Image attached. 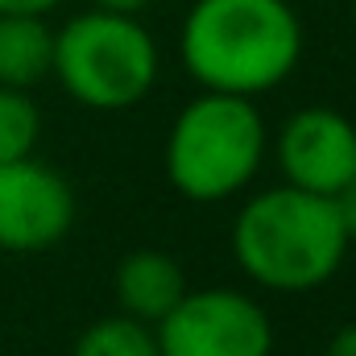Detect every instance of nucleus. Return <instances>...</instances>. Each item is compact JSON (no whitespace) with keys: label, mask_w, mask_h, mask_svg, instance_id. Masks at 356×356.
Masks as SVG:
<instances>
[{"label":"nucleus","mask_w":356,"mask_h":356,"mask_svg":"<svg viewBox=\"0 0 356 356\" xmlns=\"http://www.w3.org/2000/svg\"><path fill=\"white\" fill-rule=\"evenodd\" d=\"M178 50L203 91L257 99L302 63V21L286 0H195Z\"/></svg>","instance_id":"obj_1"},{"label":"nucleus","mask_w":356,"mask_h":356,"mask_svg":"<svg viewBox=\"0 0 356 356\" xmlns=\"http://www.w3.org/2000/svg\"><path fill=\"white\" fill-rule=\"evenodd\" d=\"M348 232L327 195L302 186H269L232 220V257L257 286L277 294H307L327 286L344 257Z\"/></svg>","instance_id":"obj_2"},{"label":"nucleus","mask_w":356,"mask_h":356,"mask_svg":"<svg viewBox=\"0 0 356 356\" xmlns=\"http://www.w3.org/2000/svg\"><path fill=\"white\" fill-rule=\"evenodd\" d=\"M266 145V120L249 95L199 91L166 133L162 166L182 199L224 203L257 178Z\"/></svg>","instance_id":"obj_3"},{"label":"nucleus","mask_w":356,"mask_h":356,"mask_svg":"<svg viewBox=\"0 0 356 356\" xmlns=\"http://www.w3.org/2000/svg\"><path fill=\"white\" fill-rule=\"evenodd\" d=\"M162 71L154 33L137 13L88 8L54 29V67L50 75L71 99L95 112H124L141 104Z\"/></svg>","instance_id":"obj_4"},{"label":"nucleus","mask_w":356,"mask_h":356,"mask_svg":"<svg viewBox=\"0 0 356 356\" xmlns=\"http://www.w3.org/2000/svg\"><path fill=\"white\" fill-rule=\"evenodd\" d=\"M162 356H273L269 311L232 286L186 290L154 323Z\"/></svg>","instance_id":"obj_5"},{"label":"nucleus","mask_w":356,"mask_h":356,"mask_svg":"<svg viewBox=\"0 0 356 356\" xmlns=\"http://www.w3.org/2000/svg\"><path fill=\"white\" fill-rule=\"evenodd\" d=\"M79 203L63 170L29 158L0 166V253H46L75 228Z\"/></svg>","instance_id":"obj_6"},{"label":"nucleus","mask_w":356,"mask_h":356,"mask_svg":"<svg viewBox=\"0 0 356 356\" xmlns=\"http://www.w3.org/2000/svg\"><path fill=\"white\" fill-rule=\"evenodd\" d=\"M277 166L282 182L332 199L356 170V124L327 104L298 108L277 133Z\"/></svg>","instance_id":"obj_7"},{"label":"nucleus","mask_w":356,"mask_h":356,"mask_svg":"<svg viewBox=\"0 0 356 356\" xmlns=\"http://www.w3.org/2000/svg\"><path fill=\"white\" fill-rule=\"evenodd\" d=\"M116 302L124 315L141 319V323H158L178 298L186 294V273L170 253L162 249H137L116 266Z\"/></svg>","instance_id":"obj_8"},{"label":"nucleus","mask_w":356,"mask_h":356,"mask_svg":"<svg viewBox=\"0 0 356 356\" xmlns=\"http://www.w3.org/2000/svg\"><path fill=\"white\" fill-rule=\"evenodd\" d=\"M54 67V29L42 13H0V88H38Z\"/></svg>","instance_id":"obj_9"},{"label":"nucleus","mask_w":356,"mask_h":356,"mask_svg":"<svg viewBox=\"0 0 356 356\" xmlns=\"http://www.w3.org/2000/svg\"><path fill=\"white\" fill-rule=\"evenodd\" d=\"M71 356H162V353H158L154 327L120 311V315H108V319L91 323L75 340Z\"/></svg>","instance_id":"obj_10"},{"label":"nucleus","mask_w":356,"mask_h":356,"mask_svg":"<svg viewBox=\"0 0 356 356\" xmlns=\"http://www.w3.org/2000/svg\"><path fill=\"white\" fill-rule=\"evenodd\" d=\"M42 141V112L21 88H0V166L29 158Z\"/></svg>","instance_id":"obj_11"},{"label":"nucleus","mask_w":356,"mask_h":356,"mask_svg":"<svg viewBox=\"0 0 356 356\" xmlns=\"http://www.w3.org/2000/svg\"><path fill=\"white\" fill-rule=\"evenodd\" d=\"M332 207H336V216H340V224H344L348 241H356V170H353V178L332 195Z\"/></svg>","instance_id":"obj_12"},{"label":"nucleus","mask_w":356,"mask_h":356,"mask_svg":"<svg viewBox=\"0 0 356 356\" xmlns=\"http://www.w3.org/2000/svg\"><path fill=\"white\" fill-rule=\"evenodd\" d=\"M323 356H356V323H348V327H340L332 340H327V348H323Z\"/></svg>","instance_id":"obj_13"},{"label":"nucleus","mask_w":356,"mask_h":356,"mask_svg":"<svg viewBox=\"0 0 356 356\" xmlns=\"http://www.w3.org/2000/svg\"><path fill=\"white\" fill-rule=\"evenodd\" d=\"M63 0H0V13H54Z\"/></svg>","instance_id":"obj_14"},{"label":"nucleus","mask_w":356,"mask_h":356,"mask_svg":"<svg viewBox=\"0 0 356 356\" xmlns=\"http://www.w3.org/2000/svg\"><path fill=\"white\" fill-rule=\"evenodd\" d=\"M95 8H112V13H141V8H149L154 0H91Z\"/></svg>","instance_id":"obj_15"},{"label":"nucleus","mask_w":356,"mask_h":356,"mask_svg":"<svg viewBox=\"0 0 356 356\" xmlns=\"http://www.w3.org/2000/svg\"><path fill=\"white\" fill-rule=\"evenodd\" d=\"M353 21H356V0H353Z\"/></svg>","instance_id":"obj_16"}]
</instances>
